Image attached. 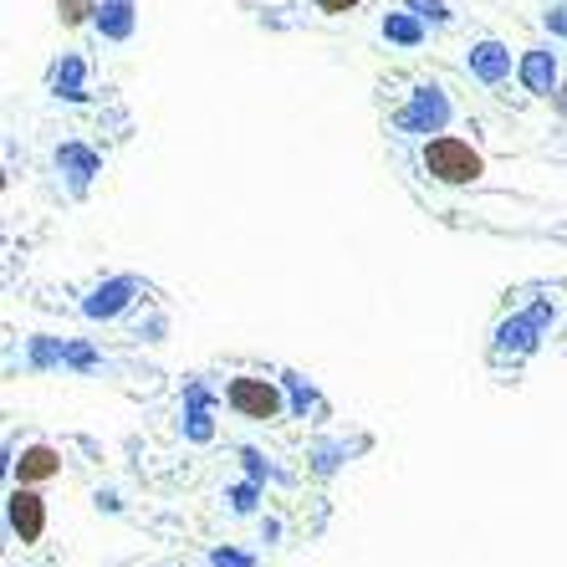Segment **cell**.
Segmentation results:
<instances>
[{"label": "cell", "mask_w": 567, "mask_h": 567, "mask_svg": "<svg viewBox=\"0 0 567 567\" xmlns=\"http://www.w3.org/2000/svg\"><path fill=\"white\" fill-rule=\"evenodd\" d=\"M424 169L435 174L440 185H471V179H481V154L461 138H435L424 148Z\"/></svg>", "instance_id": "obj_1"}, {"label": "cell", "mask_w": 567, "mask_h": 567, "mask_svg": "<svg viewBox=\"0 0 567 567\" xmlns=\"http://www.w3.org/2000/svg\"><path fill=\"white\" fill-rule=\"evenodd\" d=\"M230 410H236L240 420H277L281 399L266 379H236L230 383Z\"/></svg>", "instance_id": "obj_2"}, {"label": "cell", "mask_w": 567, "mask_h": 567, "mask_svg": "<svg viewBox=\"0 0 567 567\" xmlns=\"http://www.w3.org/2000/svg\"><path fill=\"white\" fill-rule=\"evenodd\" d=\"M11 527L21 542H37L41 532H47V512H41V502L31 491H16L11 496Z\"/></svg>", "instance_id": "obj_3"}, {"label": "cell", "mask_w": 567, "mask_h": 567, "mask_svg": "<svg viewBox=\"0 0 567 567\" xmlns=\"http://www.w3.org/2000/svg\"><path fill=\"white\" fill-rule=\"evenodd\" d=\"M16 475L27 481V486H37V481H52L56 475V455L47 445H31L21 461H16Z\"/></svg>", "instance_id": "obj_4"}, {"label": "cell", "mask_w": 567, "mask_h": 567, "mask_svg": "<svg viewBox=\"0 0 567 567\" xmlns=\"http://www.w3.org/2000/svg\"><path fill=\"white\" fill-rule=\"evenodd\" d=\"M87 16V0H62V21H82Z\"/></svg>", "instance_id": "obj_5"}, {"label": "cell", "mask_w": 567, "mask_h": 567, "mask_svg": "<svg viewBox=\"0 0 567 567\" xmlns=\"http://www.w3.org/2000/svg\"><path fill=\"white\" fill-rule=\"evenodd\" d=\"M322 11H353V0H317Z\"/></svg>", "instance_id": "obj_6"}]
</instances>
